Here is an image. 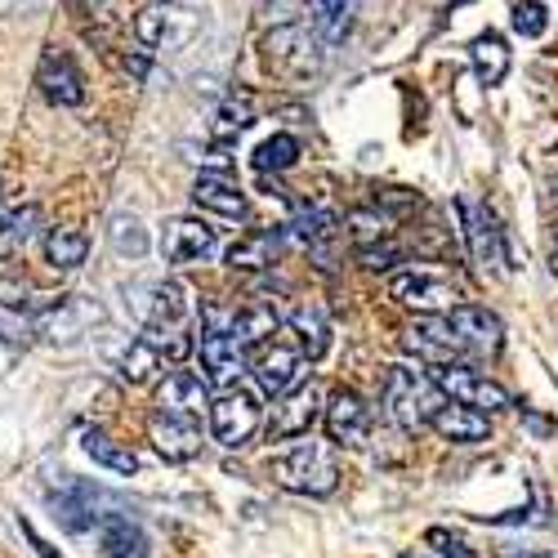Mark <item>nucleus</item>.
<instances>
[{
    "mask_svg": "<svg viewBox=\"0 0 558 558\" xmlns=\"http://www.w3.org/2000/svg\"><path fill=\"white\" fill-rule=\"evenodd\" d=\"M304 362H308V357L300 353V344H287V340H264V344H259V353L251 357L255 389H259L264 398H282L287 389H295V385H300Z\"/></svg>",
    "mask_w": 558,
    "mask_h": 558,
    "instance_id": "obj_8",
    "label": "nucleus"
},
{
    "mask_svg": "<svg viewBox=\"0 0 558 558\" xmlns=\"http://www.w3.org/2000/svg\"><path fill=\"white\" fill-rule=\"evenodd\" d=\"M264 421V407H259V389H242V385H228L215 402H210V434L219 447H246L255 438Z\"/></svg>",
    "mask_w": 558,
    "mask_h": 558,
    "instance_id": "obj_5",
    "label": "nucleus"
},
{
    "mask_svg": "<svg viewBox=\"0 0 558 558\" xmlns=\"http://www.w3.org/2000/svg\"><path fill=\"white\" fill-rule=\"evenodd\" d=\"M36 85H40V95L50 99L54 108H81L85 104V76H81V68L72 63V54L54 50V45L40 54Z\"/></svg>",
    "mask_w": 558,
    "mask_h": 558,
    "instance_id": "obj_14",
    "label": "nucleus"
},
{
    "mask_svg": "<svg viewBox=\"0 0 558 558\" xmlns=\"http://www.w3.org/2000/svg\"><path fill=\"white\" fill-rule=\"evenodd\" d=\"M322 425H327V438L336 447H366V438H371V407L362 402V393L336 389L327 398V411H322Z\"/></svg>",
    "mask_w": 558,
    "mask_h": 558,
    "instance_id": "obj_13",
    "label": "nucleus"
},
{
    "mask_svg": "<svg viewBox=\"0 0 558 558\" xmlns=\"http://www.w3.org/2000/svg\"><path fill=\"white\" fill-rule=\"evenodd\" d=\"M402 349L415 357V362H429V366H447L464 353L460 336L451 331L447 313H421L415 322L402 327Z\"/></svg>",
    "mask_w": 558,
    "mask_h": 558,
    "instance_id": "obj_9",
    "label": "nucleus"
},
{
    "mask_svg": "<svg viewBox=\"0 0 558 558\" xmlns=\"http://www.w3.org/2000/svg\"><path fill=\"white\" fill-rule=\"evenodd\" d=\"M429 545H438V554H442V558H478V554H474L470 545H464L460 536H451V532H442V527H434V532H429Z\"/></svg>",
    "mask_w": 558,
    "mask_h": 558,
    "instance_id": "obj_37",
    "label": "nucleus"
},
{
    "mask_svg": "<svg viewBox=\"0 0 558 558\" xmlns=\"http://www.w3.org/2000/svg\"><path fill=\"white\" fill-rule=\"evenodd\" d=\"M519 558H554V554H519Z\"/></svg>",
    "mask_w": 558,
    "mask_h": 558,
    "instance_id": "obj_40",
    "label": "nucleus"
},
{
    "mask_svg": "<svg viewBox=\"0 0 558 558\" xmlns=\"http://www.w3.org/2000/svg\"><path fill=\"white\" fill-rule=\"evenodd\" d=\"M429 376L438 380V389L451 398V402H464V407H474V411H505V407H514V398H509L496 380H487L483 371L474 366H464V362H447V366H434Z\"/></svg>",
    "mask_w": 558,
    "mask_h": 558,
    "instance_id": "obj_7",
    "label": "nucleus"
},
{
    "mask_svg": "<svg viewBox=\"0 0 558 558\" xmlns=\"http://www.w3.org/2000/svg\"><path fill=\"white\" fill-rule=\"evenodd\" d=\"M295 157H300V138L295 134H272L255 148V170H264V174L268 170H291Z\"/></svg>",
    "mask_w": 558,
    "mask_h": 558,
    "instance_id": "obj_34",
    "label": "nucleus"
},
{
    "mask_svg": "<svg viewBox=\"0 0 558 558\" xmlns=\"http://www.w3.org/2000/svg\"><path fill=\"white\" fill-rule=\"evenodd\" d=\"M81 447H85L89 460L104 464V470H112V474H134V470H138V456H134L125 442L108 438L104 429H89V434L81 438Z\"/></svg>",
    "mask_w": 558,
    "mask_h": 558,
    "instance_id": "obj_30",
    "label": "nucleus"
},
{
    "mask_svg": "<svg viewBox=\"0 0 558 558\" xmlns=\"http://www.w3.org/2000/svg\"><path fill=\"white\" fill-rule=\"evenodd\" d=\"M157 411L202 425V415H210V389H206V380L193 376V371H170V376L161 380V389H157Z\"/></svg>",
    "mask_w": 558,
    "mask_h": 558,
    "instance_id": "obj_15",
    "label": "nucleus"
},
{
    "mask_svg": "<svg viewBox=\"0 0 558 558\" xmlns=\"http://www.w3.org/2000/svg\"><path fill=\"white\" fill-rule=\"evenodd\" d=\"M447 322H451V331L460 336V344L474 349V353H496L505 344V322L483 304H456L447 313Z\"/></svg>",
    "mask_w": 558,
    "mask_h": 558,
    "instance_id": "obj_17",
    "label": "nucleus"
},
{
    "mask_svg": "<svg viewBox=\"0 0 558 558\" xmlns=\"http://www.w3.org/2000/svg\"><path fill=\"white\" fill-rule=\"evenodd\" d=\"M438 438H447V442H460V447H470V442H483L487 434H492V425H487V411H474V407H464V402H442L438 407V415H434V425H429Z\"/></svg>",
    "mask_w": 558,
    "mask_h": 558,
    "instance_id": "obj_20",
    "label": "nucleus"
},
{
    "mask_svg": "<svg viewBox=\"0 0 558 558\" xmlns=\"http://www.w3.org/2000/svg\"><path fill=\"white\" fill-rule=\"evenodd\" d=\"M148 438L174 464H189V460L202 456V425L197 421H179V415H161L157 411L153 421H148Z\"/></svg>",
    "mask_w": 558,
    "mask_h": 558,
    "instance_id": "obj_18",
    "label": "nucleus"
},
{
    "mask_svg": "<svg viewBox=\"0 0 558 558\" xmlns=\"http://www.w3.org/2000/svg\"><path fill=\"white\" fill-rule=\"evenodd\" d=\"M277 327H282V317H277L272 304H251V308H232V336H238L246 349H259L264 340L277 336Z\"/></svg>",
    "mask_w": 558,
    "mask_h": 558,
    "instance_id": "obj_26",
    "label": "nucleus"
},
{
    "mask_svg": "<svg viewBox=\"0 0 558 558\" xmlns=\"http://www.w3.org/2000/svg\"><path fill=\"white\" fill-rule=\"evenodd\" d=\"M76 5H81V10H89V14H99V10L108 5V0H76Z\"/></svg>",
    "mask_w": 558,
    "mask_h": 558,
    "instance_id": "obj_38",
    "label": "nucleus"
},
{
    "mask_svg": "<svg viewBox=\"0 0 558 558\" xmlns=\"http://www.w3.org/2000/svg\"><path fill=\"white\" fill-rule=\"evenodd\" d=\"M108 242L121 259H144L148 255V228L138 215H112V228H108Z\"/></svg>",
    "mask_w": 558,
    "mask_h": 558,
    "instance_id": "obj_33",
    "label": "nucleus"
},
{
    "mask_svg": "<svg viewBox=\"0 0 558 558\" xmlns=\"http://www.w3.org/2000/svg\"><path fill=\"white\" fill-rule=\"evenodd\" d=\"M89 255V238L81 228H50L45 232V264L59 268V272H72L81 268Z\"/></svg>",
    "mask_w": 558,
    "mask_h": 558,
    "instance_id": "obj_27",
    "label": "nucleus"
},
{
    "mask_svg": "<svg viewBox=\"0 0 558 558\" xmlns=\"http://www.w3.org/2000/svg\"><path fill=\"white\" fill-rule=\"evenodd\" d=\"M291 336H295L300 353H304L308 362H317L322 353L331 349V322H327V313H322V308L304 304V308L291 313Z\"/></svg>",
    "mask_w": 558,
    "mask_h": 558,
    "instance_id": "obj_25",
    "label": "nucleus"
},
{
    "mask_svg": "<svg viewBox=\"0 0 558 558\" xmlns=\"http://www.w3.org/2000/svg\"><path fill=\"white\" fill-rule=\"evenodd\" d=\"M170 23H174V0H148V5L134 14V40L144 45V50H157L170 36Z\"/></svg>",
    "mask_w": 558,
    "mask_h": 558,
    "instance_id": "obj_31",
    "label": "nucleus"
},
{
    "mask_svg": "<svg viewBox=\"0 0 558 558\" xmlns=\"http://www.w3.org/2000/svg\"><path fill=\"white\" fill-rule=\"evenodd\" d=\"M353 14H357V0H304V19L327 50L353 32Z\"/></svg>",
    "mask_w": 558,
    "mask_h": 558,
    "instance_id": "obj_22",
    "label": "nucleus"
},
{
    "mask_svg": "<svg viewBox=\"0 0 558 558\" xmlns=\"http://www.w3.org/2000/svg\"><path fill=\"white\" fill-rule=\"evenodd\" d=\"M277 251H282V238L277 232H246V238H238L228 246V268L232 272H259V268H272Z\"/></svg>",
    "mask_w": 558,
    "mask_h": 558,
    "instance_id": "obj_24",
    "label": "nucleus"
},
{
    "mask_svg": "<svg viewBox=\"0 0 558 558\" xmlns=\"http://www.w3.org/2000/svg\"><path fill=\"white\" fill-rule=\"evenodd\" d=\"M36 331H40V322H36V308L27 304V295L19 287H0V344L27 349Z\"/></svg>",
    "mask_w": 558,
    "mask_h": 558,
    "instance_id": "obj_21",
    "label": "nucleus"
},
{
    "mask_svg": "<svg viewBox=\"0 0 558 558\" xmlns=\"http://www.w3.org/2000/svg\"><path fill=\"white\" fill-rule=\"evenodd\" d=\"M153 371H161V349H157L148 336H138V340H130V344L121 349V357H117V376H121L125 385H144V380H153Z\"/></svg>",
    "mask_w": 558,
    "mask_h": 558,
    "instance_id": "obj_28",
    "label": "nucleus"
},
{
    "mask_svg": "<svg viewBox=\"0 0 558 558\" xmlns=\"http://www.w3.org/2000/svg\"><path fill=\"white\" fill-rule=\"evenodd\" d=\"M545 27H549V14H545L541 0H519L514 5V32L519 36H545Z\"/></svg>",
    "mask_w": 558,
    "mask_h": 558,
    "instance_id": "obj_36",
    "label": "nucleus"
},
{
    "mask_svg": "<svg viewBox=\"0 0 558 558\" xmlns=\"http://www.w3.org/2000/svg\"><path fill=\"white\" fill-rule=\"evenodd\" d=\"M134 317L144 322V336H183V322H189V295L179 282L153 277V282L134 287Z\"/></svg>",
    "mask_w": 558,
    "mask_h": 558,
    "instance_id": "obj_6",
    "label": "nucleus"
},
{
    "mask_svg": "<svg viewBox=\"0 0 558 558\" xmlns=\"http://www.w3.org/2000/svg\"><path fill=\"white\" fill-rule=\"evenodd\" d=\"M251 121H255V104H251V95H228V99L215 108V134H219V138L242 134Z\"/></svg>",
    "mask_w": 558,
    "mask_h": 558,
    "instance_id": "obj_35",
    "label": "nucleus"
},
{
    "mask_svg": "<svg viewBox=\"0 0 558 558\" xmlns=\"http://www.w3.org/2000/svg\"><path fill=\"white\" fill-rule=\"evenodd\" d=\"M442 402H447V393L438 389L429 371L411 366V362H398L385 371V411L393 415L398 429H407V434L429 429Z\"/></svg>",
    "mask_w": 558,
    "mask_h": 558,
    "instance_id": "obj_1",
    "label": "nucleus"
},
{
    "mask_svg": "<svg viewBox=\"0 0 558 558\" xmlns=\"http://www.w3.org/2000/svg\"><path fill=\"white\" fill-rule=\"evenodd\" d=\"M219 251V238H215V228L206 223V219H170L166 228H161V255H166V264H206L210 255Z\"/></svg>",
    "mask_w": 558,
    "mask_h": 558,
    "instance_id": "obj_12",
    "label": "nucleus"
},
{
    "mask_svg": "<svg viewBox=\"0 0 558 558\" xmlns=\"http://www.w3.org/2000/svg\"><path fill=\"white\" fill-rule=\"evenodd\" d=\"M549 268H554V277H558V242H554V255H549Z\"/></svg>",
    "mask_w": 558,
    "mask_h": 558,
    "instance_id": "obj_39",
    "label": "nucleus"
},
{
    "mask_svg": "<svg viewBox=\"0 0 558 558\" xmlns=\"http://www.w3.org/2000/svg\"><path fill=\"white\" fill-rule=\"evenodd\" d=\"M317 36L313 27H277L268 40H264V68L272 76H313L317 72Z\"/></svg>",
    "mask_w": 558,
    "mask_h": 558,
    "instance_id": "obj_11",
    "label": "nucleus"
},
{
    "mask_svg": "<svg viewBox=\"0 0 558 558\" xmlns=\"http://www.w3.org/2000/svg\"><path fill=\"white\" fill-rule=\"evenodd\" d=\"M327 411V393H322L317 380H300L295 389H287L282 398H272V415H268V442H291V438H308L313 425Z\"/></svg>",
    "mask_w": 558,
    "mask_h": 558,
    "instance_id": "obj_4",
    "label": "nucleus"
},
{
    "mask_svg": "<svg viewBox=\"0 0 558 558\" xmlns=\"http://www.w3.org/2000/svg\"><path fill=\"white\" fill-rule=\"evenodd\" d=\"M99 549L104 558H148V536L125 514H104L99 523Z\"/></svg>",
    "mask_w": 558,
    "mask_h": 558,
    "instance_id": "obj_23",
    "label": "nucleus"
},
{
    "mask_svg": "<svg viewBox=\"0 0 558 558\" xmlns=\"http://www.w3.org/2000/svg\"><path fill=\"white\" fill-rule=\"evenodd\" d=\"M470 63H474V72H478L483 85H500L509 76V50H505V40L496 32H483L470 45Z\"/></svg>",
    "mask_w": 558,
    "mask_h": 558,
    "instance_id": "obj_29",
    "label": "nucleus"
},
{
    "mask_svg": "<svg viewBox=\"0 0 558 558\" xmlns=\"http://www.w3.org/2000/svg\"><path fill=\"white\" fill-rule=\"evenodd\" d=\"M460 219H464V242H470V255L478 268H492L500 272L505 268V238H500V228H496V215L487 206H470V202H460Z\"/></svg>",
    "mask_w": 558,
    "mask_h": 558,
    "instance_id": "obj_16",
    "label": "nucleus"
},
{
    "mask_svg": "<svg viewBox=\"0 0 558 558\" xmlns=\"http://www.w3.org/2000/svg\"><path fill=\"white\" fill-rule=\"evenodd\" d=\"M36 223H40V206H14V210L0 215V259L23 251L27 238L36 232Z\"/></svg>",
    "mask_w": 558,
    "mask_h": 558,
    "instance_id": "obj_32",
    "label": "nucleus"
},
{
    "mask_svg": "<svg viewBox=\"0 0 558 558\" xmlns=\"http://www.w3.org/2000/svg\"><path fill=\"white\" fill-rule=\"evenodd\" d=\"M549 193H554V210H558V183H554V189H549Z\"/></svg>",
    "mask_w": 558,
    "mask_h": 558,
    "instance_id": "obj_41",
    "label": "nucleus"
},
{
    "mask_svg": "<svg viewBox=\"0 0 558 558\" xmlns=\"http://www.w3.org/2000/svg\"><path fill=\"white\" fill-rule=\"evenodd\" d=\"M389 295L415 313H451L456 304H464V287L456 277L442 268H425V264L398 268L389 277Z\"/></svg>",
    "mask_w": 558,
    "mask_h": 558,
    "instance_id": "obj_3",
    "label": "nucleus"
},
{
    "mask_svg": "<svg viewBox=\"0 0 558 558\" xmlns=\"http://www.w3.org/2000/svg\"><path fill=\"white\" fill-rule=\"evenodd\" d=\"M193 202H197V210H210V215H219V219H246V215H251L246 193H242L228 174H197Z\"/></svg>",
    "mask_w": 558,
    "mask_h": 558,
    "instance_id": "obj_19",
    "label": "nucleus"
},
{
    "mask_svg": "<svg viewBox=\"0 0 558 558\" xmlns=\"http://www.w3.org/2000/svg\"><path fill=\"white\" fill-rule=\"evenodd\" d=\"M197 362L206 371V380L228 389L238 385L246 371H251V349L232 336V331H219V327H202V340H197Z\"/></svg>",
    "mask_w": 558,
    "mask_h": 558,
    "instance_id": "obj_10",
    "label": "nucleus"
},
{
    "mask_svg": "<svg viewBox=\"0 0 558 558\" xmlns=\"http://www.w3.org/2000/svg\"><path fill=\"white\" fill-rule=\"evenodd\" d=\"M268 478L277 487H287L295 496H331L340 487V470H336V456L327 442H295L291 451L282 456H272L268 460Z\"/></svg>",
    "mask_w": 558,
    "mask_h": 558,
    "instance_id": "obj_2",
    "label": "nucleus"
}]
</instances>
